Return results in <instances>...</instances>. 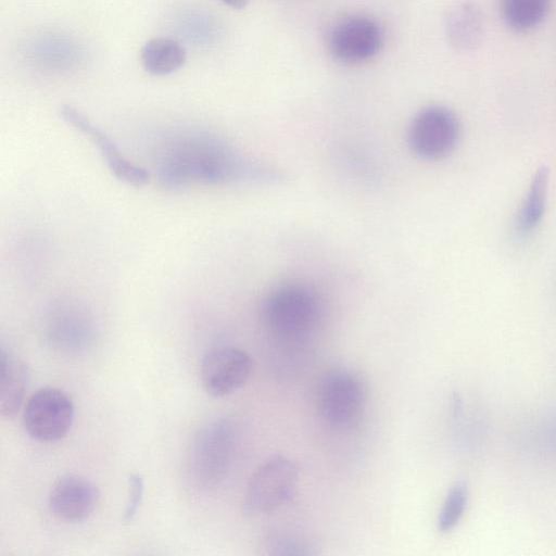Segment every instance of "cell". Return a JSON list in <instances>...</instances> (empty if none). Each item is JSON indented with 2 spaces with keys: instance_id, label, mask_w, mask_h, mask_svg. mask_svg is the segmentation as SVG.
Wrapping results in <instances>:
<instances>
[{
  "instance_id": "6da1fadb",
  "label": "cell",
  "mask_w": 556,
  "mask_h": 556,
  "mask_svg": "<svg viewBox=\"0 0 556 556\" xmlns=\"http://www.w3.org/2000/svg\"><path fill=\"white\" fill-rule=\"evenodd\" d=\"M156 177L166 189L266 180L273 169L250 160L225 139L202 131L175 135L156 152Z\"/></svg>"
},
{
  "instance_id": "7a4b0ae2",
  "label": "cell",
  "mask_w": 556,
  "mask_h": 556,
  "mask_svg": "<svg viewBox=\"0 0 556 556\" xmlns=\"http://www.w3.org/2000/svg\"><path fill=\"white\" fill-rule=\"evenodd\" d=\"M320 313V302L315 292L298 283L275 289L266 296L262 307L267 329L287 341H298L311 334Z\"/></svg>"
},
{
  "instance_id": "3957f363",
  "label": "cell",
  "mask_w": 556,
  "mask_h": 556,
  "mask_svg": "<svg viewBox=\"0 0 556 556\" xmlns=\"http://www.w3.org/2000/svg\"><path fill=\"white\" fill-rule=\"evenodd\" d=\"M235 443L230 419L220 418L198 430L188 458L189 476L197 488L207 491L220 484L230 468Z\"/></svg>"
},
{
  "instance_id": "277c9868",
  "label": "cell",
  "mask_w": 556,
  "mask_h": 556,
  "mask_svg": "<svg viewBox=\"0 0 556 556\" xmlns=\"http://www.w3.org/2000/svg\"><path fill=\"white\" fill-rule=\"evenodd\" d=\"M366 386L354 371L344 368L327 372L317 391V407L331 427L348 430L357 426L366 405Z\"/></svg>"
},
{
  "instance_id": "5b68a950",
  "label": "cell",
  "mask_w": 556,
  "mask_h": 556,
  "mask_svg": "<svg viewBox=\"0 0 556 556\" xmlns=\"http://www.w3.org/2000/svg\"><path fill=\"white\" fill-rule=\"evenodd\" d=\"M299 472L283 455L264 462L252 475L242 502L243 511L260 515L278 509L295 493Z\"/></svg>"
},
{
  "instance_id": "8992f818",
  "label": "cell",
  "mask_w": 556,
  "mask_h": 556,
  "mask_svg": "<svg viewBox=\"0 0 556 556\" xmlns=\"http://www.w3.org/2000/svg\"><path fill=\"white\" fill-rule=\"evenodd\" d=\"M74 416L72 399L58 388L45 387L27 399L23 410V424L33 439L54 442L68 433Z\"/></svg>"
},
{
  "instance_id": "52a82bcc",
  "label": "cell",
  "mask_w": 556,
  "mask_h": 556,
  "mask_svg": "<svg viewBox=\"0 0 556 556\" xmlns=\"http://www.w3.org/2000/svg\"><path fill=\"white\" fill-rule=\"evenodd\" d=\"M459 134V122L453 111L443 105H430L414 117L408 142L418 156L439 160L453 152Z\"/></svg>"
},
{
  "instance_id": "ba28073f",
  "label": "cell",
  "mask_w": 556,
  "mask_h": 556,
  "mask_svg": "<svg viewBox=\"0 0 556 556\" xmlns=\"http://www.w3.org/2000/svg\"><path fill=\"white\" fill-rule=\"evenodd\" d=\"M383 34L377 21L367 15L346 16L332 27L328 47L332 56L345 64H358L380 51Z\"/></svg>"
},
{
  "instance_id": "9c48e42d",
  "label": "cell",
  "mask_w": 556,
  "mask_h": 556,
  "mask_svg": "<svg viewBox=\"0 0 556 556\" xmlns=\"http://www.w3.org/2000/svg\"><path fill=\"white\" fill-rule=\"evenodd\" d=\"M253 363L251 356L236 346H219L207 352L200 367L203 389L213 397L233 393L248 381Z\"/></svg>"
},
{
  "instance_id": "30bf717a",
  "label": "cell",
  "mask_w": 556,
  "mask_h": 556,
  "mask_svg": "<svg viewBox=\"0 0 556 556\" xmlns=\"http://www.w3.org/2000/svg\"><path fill=\"white\" fill-rule=\"evenodd\" d=\"M98 486L79 475H65L51 488L48 505L51 514L67 523L87 520L100 502Z\"/></svg>"
},
{
  "instance_id": "8fae6325",
  "label": "cell",
  "mask_w": 556,
  "mask_h": 556,
  "mask_svg": "<svg viewBox=\"0 0 556 556\" xmlns=\"http://www.w3.org/2000/svg\"><path fill=\"white\" fill-rule=\"evenodd\" d=\"M60 114L66 123L93 141L109 169L117 179L135 187H141L149 181V172L126 159L114 141L80 111L72 105H63Z\"/></svg>"
},
{
  "instance_id": "7c38bea8",
  "label": "cell",
  "mask_w": 556,
  "mask_h": 556,
  "mask_svg": "<svg viewBox=\"0 0 556 556\" xmlns=\"http://www.w3.org/2000/svg\"><path fill=\"white\" fill-rule=\"evenodd\" d=\"M484 16L471 0H458L446 12L444 31L448 43L457 51L475 50L484 37Z\"/></svg>"
},
{
  "instance_id": "4fadbf2b",
  "label": "cell",
  "mask_w": 556,
  "mask_h": 556,
  "mask_svg": "<svg viewBox=\"0 0 556 556\" xmlns=\"http://www.w3.org/2000/svg\"><path fill=\"white\" fill-rule=\"evenodd\" d=\"M0 364V414L3 418H12L23 404L28 369L21 358L4 346H1Z\"/></svg>"
},
{
  "instance_id": "5bb4252c",
  "label": "cell",
  "mask_w": 556,
  "mask_h": 556,
  "mask_svg": "<svg viewBox=\"0 0 556 556\" xmlns=\"http://www.w3.org/2000/svg\"><path fill=\"white\" fill-rule=\"evenodd\" d=\"M186 59L185 48L177 40L164 37L150 39L140 52L143 68L155 76H165L178 71Z\"/></svg>"
},
{
  "instance_id": "9a60e30c",
  "label": "cell",
  "mask_w": 556,
  "mask_h": 556,
  "mask_svg": "<svg viewBox=\"0 0 556 556\" xmlns=\"http://www.w3.org/2000/svg\"><path fill=\"white\" fill-rule=\"evenodd\" d=\"M549 181V168L540 166L531 180L526 198L517 218V228L520 233H528L541 223L546 207Z\"/></svg>"
},
{
  "instance_id": "2e32d148",
  "label": "cell",
  "mask_w": 556,
  "mask_h": 556,
  "mask_svg": "<svg viewBox=\"0 0 556 556\" xmlns=\"http://www.w3.org/2000/svg\"><path fill=\"white\" fill-rule=\"evenodd\" d=\"M50 334L56 341L80 342L91 332V324L87 314L75 304L62 303L52 312Z\"/></svg>"
},
{
  "instance_id": "e0dca14e",
  "label": "cell",
  "mask_w": 556,
  "mask_h": 556,
  "mask_svg": "<svg viewBox=\"0 0 556 556\" xmlns=\"http://www.w3.org/2000/svg\"><path fill=\"white\" fill-rule=\"evenodd\" d=\"M551 0H501L500 11L505 24L518 33L538 27L547 16Z\"/></svg>"
},
{
  "instance_id": "ac0fdd59",
  "label": "cell",
  "mask_w": 556,
  "mask_h": 556,
  "mask_svg": "<svg viewBox=\"0 0 556 556\" xmlns=\"http://www.w3.org/2000/svg\"><path fill=\"white\" fill-rule=\"evenodd\" d=\"M468 503V490L463 482L454 483L442 504L438 517V530L442 533L453 530L462 519Z\"/></svg>"
},
{
  "instance_id": "d6986e66",
  "label": "cell",
  "mask_w": 556,
  "mask_h": 556,
  "mask_svg": "<svg viewBox=\"0 0 556 556\" xmlns=\"http://www.w3.org/2000/svg\"><path fill=\"white\" fill-rule=\"evenodd\" d=\"M144 483L143 479L138 473H130L128 477V500L124 511L123 519L128 522L131 521L143 498Z\"/></svg>"
},
{
  "instance_id": "ffe728a7",
  "label": "cell",
  "mask_w": 556,
  "mask_h": 556,
  "mask_svg": "<svg viewBox=\"0 0 556 556\" xmlns=\"http://www.w3.org/2000/svg\"><path fill=\"white\" fill-rule=\"evenodd\" d=\"M219 1L223 2L225 5L236 9V10L243 9L250 2V0H219Z\"/></svg>"
}]
</instances>
